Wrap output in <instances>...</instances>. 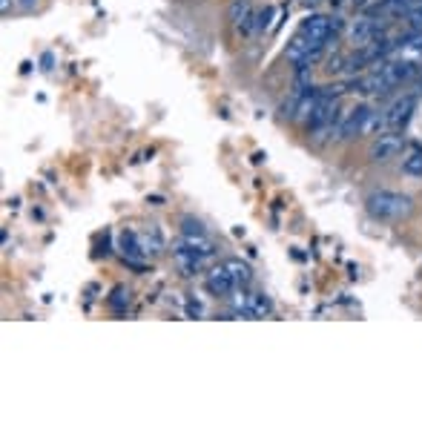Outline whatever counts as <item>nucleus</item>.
Returning a JSON list of instances; mask_svg holds the SVG:
<instances>
[{"label": "nucleus", "instance_id": "nucleus-1", "mask_svg": "<svg viewBox=\"0 0 422 422\" xmlns=\"http://www.w3.org/2000/svg\"><path fill=\"white\" fill-rule=\"evenodd\" d=\"M365 210L376 221H399L411 213V199L394 190H376L365 199Z\"/></svg>", "mask_w": 422, "mask_h": 422}, {"label": "nucleus", "instance_id": "nucleus-2", "mask_svg": "<svg viewBox=\"0 0 422 422\" xmlns=\"http://www.w3.org/2000/svg\"><path fill=\"white\" fill-rule=\"evenodd\" d=\"M336 32H339V21L327 18V14H310L299 26V35L310 40L313 47H327L330 38H336Z\"/></svg>", "mask_w": 422, "mask_h": 422}, {"label": "nucleus", "instance_id": "nucleus-3", "mask_svg": "<svg viewBox=\"0 0 422 422\" xmlns=\"http://www.w3.org/2000/svg\"><path fill=\"white\" fill-rule=\"evenodd\" d=\"M233 313L236 316H245V319H264V316L273 313V301H270L264 293L259 290H241L233 296Z\"/></svg>", "mask_w": 422, "mask_h": 422}, {"label": "nucleus", "instance_id": "nucleus-4", "mask_svg": "<svg viewBox=\"0 0 422 422\" xmlns=\"http://www.w3.org/2000/svg\"><path fill=\"white\" fill-rule=\"evenodd\" d=\"M402 147H405V138L399 135V129H385L373 138V144L368 149V158L371 161H390L402 153Z\"/></svg>", "mask_w": 422, "mask_h": 422}, {"label": "nucleus", "instance_id": "nucleus-5", "mask_svg": "<svg viewBox=\"0 0 422 422\" xmlns=\"http://www.w3.org/2000/svg\"><path fill=\"white\" fill-rule=\"evenodd\" d=\"M385 23L376 21V18H359L353 26H351V43L356 49H365V47H373V43H380L385 38Z\"/></svg>", "mask_w": 422, "mask_h": 422}, {"label": "nucleus", "instance_id": "nucleus-6", "mask_svg": "<svg viewBox=\"0 0 422 422\" xmlns=\"http://www.w3.org/2000/svg\"><path fill=\"white\" fill-rule=\"evenodd\" d=\"M173 262H175V267H178V273L181 276H195V273H201V270L210 264V259L207 256H201V253H195L193 247H187L184 241H178L175 245V250H173Z\"/></svg>", "mask_w": 422, "mask_h": 422}, {"label": "nucleus", "instance_id": "nucleus-7", "mask_svg": "<svg viewBox=\"0 0 422 422\" xmlns=\"http://www.w3.org/2000/svg\"><path fill=\"white\" fill-rule=\"evenodd\" d=\"M336 110H339V101H336V95H330V92H322V98L316 101V107H313V112L308 115V129H325V127H330L336 121Z\"/></svg>", "mask_w": 422, "mask_h": 422}, {"label": "nucleus", "instance_id": "nucleus-8", "mask_svg": "<svg viewBox=\"0 0 422 422\" xmlns=\"http://www.w3.org/2000/svg\"><path fill=\"white\" fill-rule=\"evenodd\" d=\"M414 110H417V95H402V98H397V101L385 110L388 129H402V127L411 121Z\"/></svg>", "mask_w": 422, "mask_h": 422}, {"label": "nucleus", "instance_id": "nucleus-9", "mask_svg": "<svg viewBox=\"0 0 422 422\" xmlns=\"http://www.w3.org/2000/svg\"><path fill=\"white\" fill-rule=\"evenodd\" d=\"M380 69H382V75L388 78V84H390V86H399V84L411 81L414 75H417V60H411V58H399V60H382V64H380Z\"/></svg>", "mask_w": 422, "mask_h": 422}, {"label": "nucleus", "instance_id": "nucleus-10", "mask_svg": "<svg viewBox=\"0 0 422 422\" xmlns=\"http://www.w3.org/2000/svg\"><path fill=\"white\" fill-rule=\"evenodd\" d=\"M371 112H373V110L365 107V103H359V107H353V110L345 112V118L339 121V138H353V135L365 132V124H368Z\"/></svg>", "mask_w": 422, "mask_h": 422}, {"label": "nucleus", "instance_id": "nucleus-11", "mask_svg": "<svg viewBox=\"0 0 422 422\" xmlns=\"http://www.w3.org/2000/svg\"><path fill=\"white\" fill-rule=\"evenodd\" d=\"M204 288L213 293V296H230V293L238 290V284H236V279H233L230 270L224 267V264H219V267H213V270L207 273Z\"/></svg>", "mask_w": 422, "mask_h": 422}, {"label": "nucleus", "instance_id": "nucleus-12", "mask_svg": "<svg viewBox=\"0 0 422 422\" xmlns=\"http://www.w3.org/2000/svg\"><path fill=\"white\" fill-rule=\"evenodd\" d=\"M118 250L124 253V259L129 264H138L144 259V250H141V241H138V233H132V230H124L118 236Z\"/></svg>", "mask_w": 422, "mask_h": 422}, {"label": "nucleus", "instance_id": "nucleus-13", "mask_svg": "<svg viewBox=\"0 0 422 422\" xmlns=\"http://www.w3.org/2000/svg\"><path fill=\"white\" fill-rule=\"evenodd\" d=\"M138 241H141L144 256H158V253L164 250V238H161V233H158L156 227H149V230L138 233Z\"/></svg>", "mask_w": 422, "mask_h": 422}, {"label": "nucleus", "instance_id": "nucleus-14", "mask_svg": "<svg viewBox=\"0 0 422 422\" xmlns=\"http://www.w3.org/2000/svg\"><path fill=\"white\" fill-rule=\"evenodd\" d=\"M224 267H227L230 273H233V279H236L238 288H245V284L253 282V270H250L247 262H241V259H227V262H224Z\"/></svg>", "mask_w": 422, "mask_h": 422}, {"label": "nucleus", "instance_id": "nucleus-15", "mask_svg": "<svg viewBox=\"0 0 422 422\" xmlns=\"http://www.w3.org/2000/svg\"><path fill=\"white\" fill-rule=\"evenodd\" d=\"M402 170L408 173L411 178H422V147H411V153L402 158Z\"/></svg>", "mask_w": 422, "mask_h": 422}, {"label": "nucleus", "instance_id": "nucleus-16", "mask_svg": "<svg viewBox=\"0 0 422 422\" xmlns=\"http://www.w3.org/2000/svg\"><path fill=\"white\" fill-rule=\"evenodd\" d=\"M270 21H273V6H264L256 12V18H253V35L256 32H264V29L270 26Z\"/></svg>", "mask_w": 422, "mask_h": 422}, {"label": "nucleus", "instance_id": "nucleus-17", "mask_svg": "<svg viewBox=\"0 0 422 422\" xmlns=\"http://www.w3.org/2000/svg\"><path fill=\"white\" fill-rule=\"evenodd\" d=\"M402 49L408 55H422V35H414L411 40H402Z\"/></svg>", "mask_w": 422, "mask_h": 422}, {"label": "nucleus", "instance_id": "nucleus-18", "mask_svg": "<svg viewBox=\"0 0 422 422\" xmlns=\"http://www.w3.org/2000/svg\"><path fill=\"white\" fill-rule=\"evenodd\" d=\"M408 23L414 26V32H419V29H422V3L408 9Z\"/></svg>", "mask_w": 422, "mask_h": 422}, {"label": "nucleus", "instance_id": "nucleus-19", "mask_svg": "<svg viewBox=\"0 0 422 422\" xmlns=\"http://www.w3.org/2000/svg\"><path fill=\"white\" fill-rule=\"evenodd\" d=\"M187 313H190V316H201V305H199V301H190V305H187Z\"/></svg>", "mask_w": 422, "mask_h": 422}, {"label": "nucleus", "instance_id": "nucleus-20", "mask_svg": "<svg viewBox=\"0 0 422 422\" xmlns=\"http://www.w3.org/2000/svg\"><path fill=\"white\" fill-rule=\"evenodd\" d=\"M18 3H21V9H35L38 0H18Z\"/></svg>", "mask_w": 422, "mask_h": 422}, {"label": "nucleus", "instance_id": "nucleus-21", "mask_svg": "<svg viewBox=\"0 0 422 422\" xmlns=\"http://www.w3.org/2000/svg\"><path fill=\"white\" fill-rule=\"evenodd\" d=\"M419 3H422V0H402L405 9H414V6H419Z\"/></svg>", "mask_w": 422, "mask_h": 422}, {"label": "nucleus", "instance_id": "nucleus-22", "mask_svg": "<svg viewBox=\"0 0 422 422\" xmlns=\"http://www.w3.org/2000/svg\"><path fill=\"white\" fill-rule=\"evenodd\" d=\"M0 6H3V14H9V0H0Z\"/></svg>", "mask_w": 422, "mask_h": 422}]
</instances>
